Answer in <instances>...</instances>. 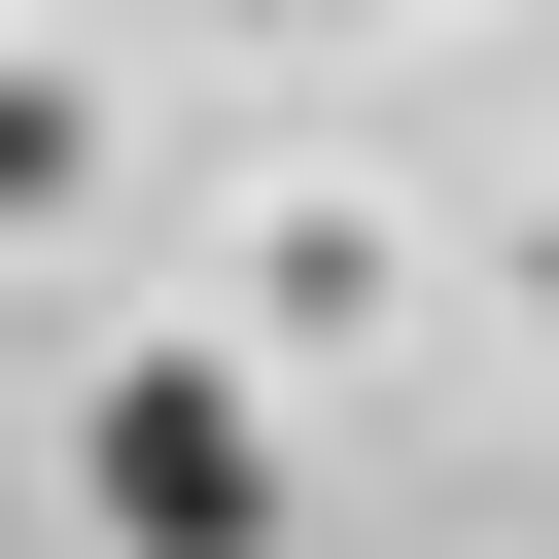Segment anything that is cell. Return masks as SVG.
<instances>
[{
    "label": "cell",
    "instance_id": "cell-1",
    "mask_svg": "<svg viewBox=\"0 0 559 559\" xmlns=\"http://www.w3.org/2000/svg\"><path fill=\"white\" fill-rule=\"evenodd\" d=\"M105 524H140V559H245V524H280L245 384H175V349H140V384H105Z\"/></svg>",
    "mask_w": 559,
    "mask_h": 559
}]
</instances>
